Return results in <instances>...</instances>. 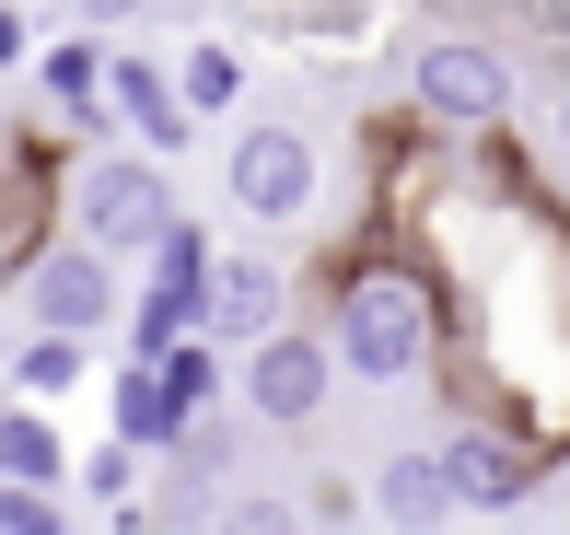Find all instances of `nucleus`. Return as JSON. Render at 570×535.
Instances as JSON below:
<instances>
[{"label":"nucleus","mask_w":570,"mask_h":535,"mask_svg":"<svg viewBox=\"0 0 570 535\" xmlns=\"http://www.w3.org/2000/svg\"><path fill=\"white\" fill-rule=\"evenodd\" d=\"M361 513H373L384 535H443V524H454V477H443V454H431V443H396L373 477H361Z\"/></svg>","instance_id":"obj_13"},{"label":"nucleus","mask_w":570,"mask_h":535,"mask_svg":"<svg viewBox=\"0 0 570 535\" xmlns=\"http://www.w3.org/2000/svg\"><path fill=\"white\" fill-rule=\"evenodd\" d=\"M210 257H222V245H210V221H187V210H175V221H164V245H151L140 279H128V315H117V349H128V361L175 349L198 315H210Z\"/></svg>","instance_id":"obj_5"},{"label":"nucleus","mask_w":570,"mask_h":535,"mask_svg":"<svg viewBox=\"0 0 570 535\" xmlns=\"http://www.w3.org/2000/svg\"><path fill=\"white\" fill-rule=\"evenodd\" d=\"M70 23H94V36H117V23H140V0H70Z\"/></svg>","instance_id":"obj_22"},{"label":"nucleus","mask_w":570,"mask_h":535,"mask_svg":"<svg viewBox=\"0 0 570 535\" xmlns=\"http://www.w3.org/2000/svg\"><path fill=\"white\" fill-rule=\"evenodd\" d=\"M187 419H198V407L164 385V361H117V373H106V430H117V443L164 454V443H175Z\"/></svg>","instance_id":"obj_14"},{"label":"nucleus","mask_w":570,"mask_h":535,"mask_svg":"<svg viewBox=\"0 0 570 535\" xmlns=\"http://www.w3.org/2000/svg\"><path fill=\"white\" fill-rule=\"evenodd\" d=\"M222 198L256 221V234L315 221V198H326V151H315V129H292V117H245V129L222 140Z\"/></svg>","instance_id":"obj_4"},{"label":"nucleus","mask_w":570,"mask_h":535,"mask_svg":"<svg viewBox=\"0 0 570 535\" xmlns=\"http://www.w3.org/2000/svg\"><path fill=\"white\" fill-rule=\"evenodd\" d=\"M292 291H303V279L279 268L268 245H222V257H210V315H198V326H210L222 349H256L268 326H292Z\"/></svg>","instance_id":"obj_11"},{"label":"nucleus","mask_w":570,"mask_h":535,"mask_svg":"<svg viewBox=\"0 0 570 535\" xmlns=\"http://www.w3.org/2000/svg\"><path fill=\"white\" fill-rule=\"evenodd\" d=\"M36 59V12H23V0H0V70H23Z\"/></svg>","instance_id":"obj_21"},{"label":"nucleus","mask_w":570,"mask_h":535,"mask_svg":"<svg viewBox=\"0 0 570 535\" xmlns=\"http://www.w3.org/2000/svg\"><path fill=\"white\" fill-rule=\"evenodd\" d=\"M59 164H70L59 129H0V291L23 279V257H36L47 234H59Z\"/></svg>","instance_id":"obj_9"},{"label":"nucleus","mask_w":570,"mask_h":535,"mask_svg":"<svg viewBox=\"0 0 570 535\" xmlns=\"http://www.w3.org/2000/svg\"><path fill=\"white\" fill-rule=\"evenodd\" d=\"M12 291H23V326H70V338H94V349H106L117 315H128V268L106 245H82V234H47Z\"/></svg>","instance_id":"obj_8"},{"label":"nucleus","mask_w":570,"mask_h":535,"mask_svg":"<svg viewBox=\"0 0 570 535\" xmlns=\"http://www.w3.org/2000/svg\"><path fill=\"white\" fill-rule=\"evenodd\" d=\"M233 396H245L256 430H315L326 396H338V349H326V326L292 315V326H268L256 349H233Z\"/></svg>","instance_id":"obj_6"},{"label":"nucleus","mask_w":570,"mask_h":535,"mask_svg":"<svg viewBox=\"0 0 570 535\" xmlns=\"http://www.w3.org/2000/svg\"><path fill=\"white\" fill-rule=\"evenodd\" d=\"M0 535H70V489H36V477H0Z\"/></svg>","instance_id":"obj_19"},{"label":"nucleus","mask_w":570,"mask_h":535,"mask_svg":"<svg viewBox=\"0 0 570 535\" xmlns=\"http://www.w3.org/2000/svg\"><path fill=\"white\" fill-rule=\"evenodd\" d=\"M350 513H361L350 477H315V489H303V524H350Z\"/></svg>","instance_id":"obj_20"},{"label":"nucleus","mask_w":570,"mask_h":535,"mask_svg":"<svg viewBox=\"0 0 570 535\" xmlns=\"http://www.w3.org/2000/svg\"><path fill=\"white\" fill-rule=\"evenodd\" d=\"M140 466H151V454H140V443H117V430H106L94 454H70V489H82L94 513H106V501H140Z\"/></svg>","instance_id":"obj_17"},{"label":"nucleus","mask_w":570,"mask_h":535,"mask_svg":"<svg viewBox=\"0 0 570 535\" xmlns=\"http://www.w3.org/2000/svg\"><path fill=\"white\" fill-rule=\"evenodd\" d=\"M512 106H524V70H512V47L465 36V23H443V36L407 47V117L443 140H489L512 129Z\"/></svg>","instance_id":"obj_3"},{"label":"nucleus","mask_w":570,"mask_h":535,"mask_svg":"<svg viewBox=\"0 0 570 535\" xmlns=\"http://www.w3.org/2000/svg\"><path fill=\"white\" fill-rule=\"evenodd\" d=\"M303 303H315L326 349H338L350 385H431V361H443V279L407 234H384V221H361L338 257L303 268Z\"/></svg>","instance_id":"obj_1"},{"label":"nucleus","mask_w":570,"mask_h":535,"mask_svg":"<svg viewBox=\"0 0 570 535\" xmlns=\"http://www.w3.org/2000/svg\"><path fill=\"white\" fill-rule=\"evenodd\" d=\"M106 59H117V47L94 36V23H70V36H36L23 82L47 93V129H59V140H117V129H106Z\"/></svg>","instance_id":"obj_10"},{"label":"nucleus","mask_w":570,"mask_h":535,"mask_svg":"<svg viewBox=\"0 0 570 535\" xmlns=\"http://www.w3.org/2000/svg\"><path fill=\"white\" fill-rule=\"evenodd\" d=\"M82 385H94V338H70V326H23V349H12V396L70 407Z\"/></svg>","instance_id":"obj_15"},{"label":"nucleus","mask_w":570,"mask_h":535,"mask_svg":"<svg viewBox=\"0 0 570 535\" xmlns=\"http://www.w3.org/2000/svg\"><path fill=\"white\" fill-rule=\"evenodd\" d=\"M198 535H303V501H279V489H222Z\"/></svg>","instance_id":"obj_18"},{"label":"nucleus","mask_w":570,"mask_h":535,"mask_svg":"<svg viewBox=\"0 0 570 535\" xmlns=\"http://www.w3.org/2000/svg\"><path fill=\"white\" fill-rule=\"evenodd\" d=\"M164 221H175V164H164V151H140V140H70V164H59V234H82V245H106L117 268H140L151 245H164Z\"/></svg>","instance_id":"obj_2"},{"label":"nucleus","mask_w":570,"mask_h":535,"mask_svg":"<svg viewBox=\"0 0 570 535\" xmlns=\"http://www.w3.org/2000/svg\"><path fill=\"white\" fill-rule=\"evenodd\" d=\"M70 535H82V524H70Z\"/></svg>","instance_id":"obj_23"},{"label":"nucleus","mask_w":570,"mask_h":535,"mask_svg":"<svg viewBox=\"0 0 570 535\" xmlns=\"http://www.w3.org/2000/svg\"><path fill=\"white\" fill-rule=\"evenodd\" d=\"M106 129H117V140H140V151H164V164H175V151L198 140V117H187V93H175V70H164V59H140V47H117V59H106Z\"/></svg>","instance_id":"obj_12"},{"label":"nucleus","mask_w":570,"mask_h":535,"mask_svg":"<svg viewBox=\"0 0 570 535\" xmlns=\"http://www.w3.org/2000/svg\"><path fill=\"white\" fill-rule=\"evenodd\" d=\"M175 93H187V117H198V129H210V117L222 106H245V47H233V36H198V47H175Z\"/></svg>","instance_id":"obj_16"},{"label":"nucleus","mask_w":570,"mask_h":535,"mask_svg":"<svg viewBox=\"0 0 570 535\" xmlns=\"http://www.w3.org/2000/svg\"><path fill=\"white\" fill-rule=\"evenodd\" d=\"M443 477H454V513H524L535 489L559 477L548 443H524L512 419H489V407H443Z\"/></svg>","instance_id":"obj_7"}]
</instances>
